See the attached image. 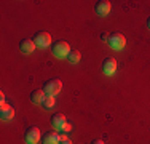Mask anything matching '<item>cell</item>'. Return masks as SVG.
<instances>
[{"label": "cell", "instance_id": "cell-3", "mask_svg": "<svg viewBox=\"0 0 150 144\" xmlns=\"http://www.w3.org/2000/svg\"><path fill=\"white\" fill-rule=\"evenodd\" d=\"M61 88H62V82H61L59 78H50V80H46L43 83V88L42 90L45 91V95L54 96L61 91Z\"/></svg>", "mask_w": 150, "mask_h": 144}, {"label": "cell", "instance_id": "cell-4", "mask_svg": "<svg viewBox=\"0 0 150 144\" xmlns=\"http://www.w3.org/2000/svg\"><path fill=\"white\" fill-rule=\"evenodd\" d=\"M32 40H34L35 46H38V48H48V46L51 45V35L45 31H40L34 35Z\"/></svg>", "mask_w": 150, "mask_h": 144}, {"label": "cell", "instance_id": "cell-16", "mask_svg": "<svg viewBox=\"0 0 150 144\" xmlns=\"http://www.w3.org/2000/svg\"><path fill=\"white\" fill-rule=\"evenodd\" d=\"M59 144H72V141H70L69 138H66V136H61V141Z\"/></svg>", "mask_w": 150, "mask_h": 144}, {"label": "cell", "instance_id": "cell-8", "mask_svg": "<svg viewBox=\"0 0 150 144\" xmlns=\"http://www.w3.org/2000/svg\"><path fill=\"white\" fill-rule=\"evenodd\" d=\"M110 2L109 0H99V2H96L94 5V11L99 14V16H107V14L110 13Z\"/></svg>", "mask_w": 150, "mask_h": 144}, {"label": "cell", "instance_id": "cell-20", "mask_svg": "<svg viewBox=\"0 0 150 144\" xmlns=\"http://www.w3.org/2000/svg\"><path fill=\"white\" fill-rule=\"evenodd\" d=\"M147 26H149V29H150V16L147 18Z\"/></svg>", "mask_w": 150, "mask_h": 144}, {"label": "cell", "instance_id": "cell-11", "mask_svg": "<svg viewBox=\"0 0 150 144\" xmlns=\"http://www.w3.org/2000/svg\"><path fill=\"white\" fill-rule=\"evenodd\" d=\"M19 50L24 53V55H30V53L35 50L34 40H30V38H23V40L19 42Z\"/></svg>", "mask_w": 150, "mask_h": 144}, {"label": "cell", "instance_id": "cell-6", "mask_svg": "<svg viewBox=\"0 0 150 144\" xmlns=\"http://www.w3.org/2000/svg\"><path fill=\"white\" fill-rule=\"evenodd\" d=\"M117 71V59L115 58H105L104 61H102V72H104L105 75H113Z\"/></svg>", "mask_w": 150, "mask_h": 144}, {"label": "cell", "instance_id": "cell-9", "mask_svg": "<svg viewBox=\"0 0 150 144\" xmlns=\"http://www.w3.org/2000/svg\"><path fill=\"white\" fill-rule=\"evenodd\" d=\"M59 141H61V135L56 133V131L45 133V135L42 136V139H40L42 144H59Z\"/></svg>", "mask_w": 150, "mask_h": 144}, {"label": "cell", "instance_id": "cell-10", "mask_svg": "<svg viewBox=\"0 0 150 144\" xmlns=\"http://www.w3.org/2000/svg\"><path fill=\"white\" fill-rule=\"evenodd\" d=\"M13 117H15V109H13L10 104H3V106L0 107V118H2L3 122H8V120H11Z\"/></svg>", "mask_w": 150, "mask_h": 144}, {"label": "cell", "instance_id": "cell-18", "mask_svg": "<svg viewBox=\"0 0 150 144\" xmlns=\"http://www.w3.org/2000/svg\"><path fill=\"white\" fill-rule=\"evenodd\" d=\"M91 144H104V143H102L101 139H93V141H91Z\"/></svg>", "mask_w": 150, "mask_h": 144}, {"label": "cell", "instance_id": "cell-19", "mask_svg": "<svg viewBox=\"0 0 150 144\" xmlns=\"http://www.w3.org/2000/svg\"><path fill=\"white\" fill-rule=\"evenodd\" d=\"M101 38H102V40H105V42H107V38H109V35H107V34H105V32H104V34H102V35H101Z\"/></svg>", "mask_w": 150, "mask_h": 144}, {"label": "cell", "instance_id": "cell-5", "mask_svg": "<svg viewBox=\"0 0 150 144\" xmlns=\"http://www.w3.org/2000/svg\"><path fill=\"white\" fill-rule=\"evenodd\" d=\"M40 139H42V135L37 127H29L24 131V143L26 144H37Z\"/></svg>", "mask_w": 150, "mask_h": 144}, {"label": "cell", "instance_id": "cell-2", "mask_svg": "<svg viewBox=\"0 0 150 144\" xmlns=\"http://www.w3.org/2000/svg\"><path fill=\"white\" fill-rule=\"evenodd\" d=\"M107 45L112 50H123L125 45H126V38H125V35L120 34V32H113V34H110L109 38H107Z\"/></svg>", "mask_w": 150, "mask_h": 144}, {"label": "cell", "instance_id": "cell-12", "mask_svg": "<svg viewBox=\"0 0 150 144\" xmlns=\"http://www.w3.org/2000/svg\"><path fill=\"white\" fill-rule=\"evenodd\" d=\"M45 91L43 90H34V91L30 93V103L34 104H42V101H43L45 98Z\"/></svg>", "mask_w": 150, "mask_h": 144}, {"label": "cell", "instance_id": "cell-17", "mask_svg": "<svg viewBox=\"0 0 150 144\" xmlns=\"http://www.w3.org/2000/svg\"><path fill=\"white\" fill-rule=\"evenodd\" d=\"M0 103H2V106H3V104H6L5 103V95H3V93L0 95Z\"/></svg>", "mask_w": 150, "mask_h": 144}, {"label": "cell", "instance_id": "cell-15", "mask_svg": "<svg viewBox=\"0 0 150 144\" xmlns=\"http://www.w3.org/2000/svg\"><path fill=\"white\" fill-rule=\"evenodd\" d=\"M59 131H61V136H66V135H69V133H70V131H72V125H70V123H69V122H67V123H66V125H64V127H62V128H61V130H59Z\"/></svg>", "mask_w": 150, "mask_h": 144}, {"label": "cell", "instance_id": "cell-7", "mask_svg": "<svg viewBox=\"0 0 150 144\" xmlns=\"http://www.w3.org/2000/svg\"><path fill=\"white\" fill-rule=\"evenodd\" d=\"M50 123H51V127L54 128V130H61V128L64 127V125L67 123L66 115H64V114H61V112L53 114V115H51V118H50Z\"/></svg>", "mask_w": 150, "mask_h": 144}, {"label": "cell", "instance_id": "cell-14", "mask_svg": "<svg viewBox=\"0 0 150 144\" xmlns=\"http://www.w3.org/2000/svg\"><path fill=\"white\" fill-rule=\"evenodd\" d=\"M42 107H43V109H53V107H54V96L46 95L43 98V101H42Z\"/></svg>", "mask_w": 150, "mask_h": 144}, {"label": "cell", "instance_id": "cell-13", "mask_svg": "<svg viewBox=\"0 0 150 144\" xmlns=\"http://www.w3.org/2000/svg\"><path fill=\"white\" fill-rule=\"evenodd\" d=\"M80 58H81V55H80V51H78V50H70L69 56H67L66 59L69 61L70 64H77L78 61H80Z\"/></svg>", "mask_w": 150, "mask_h": 144}, {"label": "cell", "instance_id": "cell-1", "mask_svg": "<svg viewBox=\"0 0 150 144\" xmlns=\"http://www.w3.org/2000/svg\"><path fill=\"white\" fill-rule=\"evenodd\" d=\"M51 53L54 55V58L58 59H62V58H67L70 53V46L67 42L64 40H58V42H53L51 43Z\"/></svg>", "mask_w": 150, "mask_h": 144}]
</instances>
